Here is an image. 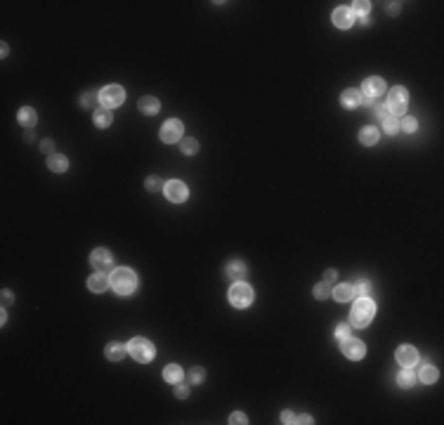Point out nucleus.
Returning <instances> with one entry per match:
<instances>
[{
  "instance_id": "f257e3e1",
  "label": "nucleus",
  "mask_w": 444,
  "mask_h": 425,
  "mask_svg": "<svg viewBox=\"0 0 444 425\" xmlns=\"http://www.w3.org/2000/svg\"><path fill=\"white\" fill-rule=\"evenodd\" d=\"M111 288H114L116 293H121V295H130V293L137 288V277H135V272L128 269V267L114 269V274H111Z\"/></svg>"
},
{
  "instance_id": "f03ea898",
  "label": "nucleus",
  "mask_w": 444,
  "mask_h": 425,
  "mask_svg": "<svg viewBox=\"0 0 444 425\" xmlns=\"http://www.w3.org/2000/svg\"><path fill=\"white\" fill-rule=\"evenodd\" d=\"M376 314V305L373 300L369 298H359L355 302V307H352V312H350V324L352 326H369V321L373 319Z\"/></svg>"
},
{
  "instance_id": "7ed1b4c3",
  "label": "nucleus",
  "mask_w": 444,
  "mask_h": 425,
  "mask_svg": "<svg viewBox=\"0 0 444 425\" xmlns=\"http://www.w3.org/2000/svg\"><path fill=\"white\" fill-rule=\"evenodd\" d=\"M407 102L409 95L404 88H392L388 95V102H385V114L388 116H402L407 111Z\"/></svg>"
},
{
  "instance_id": "20e7f679",
  "label": "nucleus",
  "mask_w": 444,
  "mask_h": 425,
  "mask_svg": "<svg viewBox=\"0 0 444 425\" xmlns=\"http://www.w3.org/2000/svg\"><path fill=\"white\" fill-rule=\"evenodd\" d=\"M128 352H130V357H132L135 361L147 364V361L154 359V345H151L149 340H144V338H132L130 345H128Z\"/></svg>"
},
{
  "instance_id": "39448f33",
  "label": "nucleus",
  "mask_w": 444,
  "mask_h": 425,
  "mask_svg": "<svg viewBox=\"0 0 444 425\" xmlns=\"http://www.w3.org/2000/svg\"><path fill=\"white\" fill-rule=\"evenodd\" d=\"M230 302L234 305V307H239V310L248 307L250 302H253V288H250L248 283L236 281L230 288Z\"/></svg>"
},
{
  "instance_id": "423d86ee",
  "label": "nucleus",
  "mask_w": 444,
  "mask_h": 425,
  "mask_svg": "<svg viewBox=\"0 0 444 425\" xmlns=\"http://www.w3.org/2000/svg\"><path fill=\"white\" fill-rule=\"evenodd\" d=\"M125 99V92L121 85H107V88L99 92V102H102V106H107V109H114V106L123 104Z\"/></svg>"
},
{
  "instance_id": "0eeeda50",
  "label": "nucleus",
  "mask_w": 444,
  "mask_h": 425,
  "mask_svg": "<svg viewBox=\"0 0 444 425\" xmlns=\"http://www.w3.org/2000/svg\"><path fill=\"white\" fill-rule=\"evenodd\" d=\"M340 350H343V354L347 357V359H362L364 354H366V347H364V343L362 340H357V338L347 336L345 340H340Z\"/></svg>"
},
{
  "instance_id": "6e6552de",
  "label": "nucleus",
  "mask_w": 444,
  "mask_h": 425,
  "mask_svg": "<svg viewBox=\"0 0 444 425\" xmlns=\"http://www.w3.org/2000/svg\"><path fill=\"white\" fill-rule=\"evenodd\" d=\"M90 265L95 267V269H99L102 274L111 269L114 265V258H111V253H109L107 248H97V250H92V255H90Z\"/></svg>"
},
{
  "instance_id": "1a4fd4ad",
  "label": "nucleus",
  "mask_w": 444,
  "mask_h": 425,
  "mask_svg": "<svg viewBox=\"0 0 444 425\" xmlns=\"http://www.w3.org/2000/svg\"><path fill=\"white\" fill-rule=\"evenodd\" d=\"M163 192H165V196L173 201V203H182L184 198H187V187H184V182H180V180H170L165 187H163Z\"/></svg>"
},
{
  "instance_id": "9d476101",
  "label": "nucleus",
  "mask_w": 444,
  "mask_h": 425,
  "mask_svg": "<svg viewBox=\"0 0 444 425\" xmlns=\"http://www.w3.org/2000/svg\"><path fill=\"white\" fill-rule=\"evenodd\" d=\"M397 364H402V369H413V364H418V352L411 345H402L395 354Z\"/></svg>"
},
{
  "instance_id": "9b49d317",
  "label": "nucleus",
  "mask_w": 444,
  "mask_h": 425,
  "mask_svg": "<svg viewBox=\"0 0 444 425\" xmlns=\"http://www.w3.org/2000/svg\"><path fill=\"white\" fill-rule=\"evenodd\" d=\"M182 137V123L180 121H165V125L161 128V140L165 142V144H173V142H178Z\"/></svg>"
},
{
  "instance_id": "f8f14e48",
  "label": "nucleus",
  "mask_w": 444,
  "mask_h": 425,
  "mask_svg": "<svg viewBox=\"0 0 444 425\" xmlns=\"http://www.w3.org/2000/svg\"><path fill=\"white\" fill-rule=\"evenodd\" d=\"M362 92H364L366 97L376 99V97H380V95L385 92V81H383V78H378V76H371V78H366V81H364Z\"/></svg>"
},
{
  "instance_id": "ddd939ff",
  "label": "nucleus",
  "mask_w": 444,
  "mask_h": 425,
  "mask_svg": "<svg viewBox=\"0 0 444 425\" xmlns=\"http://www.w3.org/2000/svg\"><path fill=\"white\" fill-rule=\"evenodd\" d=\"M331 19H333V24H336L338 29H350L355 24V15H352L350 7H338Z\"/></svg>"
},
{
  "instance_id": "4468645a",
  "label": "nucleus",
  "mask_w": 444,
  "mask_h": 425,
  "mask_svg": "<svg viewBox=\"0 0 444 425\" xmlns=\"http://www.w3.org/2000/svg\"><path fill=\"white\" fill-rule=\"evenodd\" d=\"M225 274H227V279H231V281H244V277H246V265L241 262V260H234V262H230L227 265V269H225Z\"/></svg>"
},
{
  "instance_id": "2eb2a0df",
  "label": "nucleus",
  "mask_w": 444,
  "mask_h": 425,
  "mask_svg": "<svg viewBox=\"0 0 444 425\" xmlns=\"http://www.w3.org/2000/svg\"><path fill=\"white\" fill-rule=\"evenodd\" d=\"M362 92L359 90H355V88H350V90H345L343 95H340V102H343V106H347V109H355V106H359L362 104Z\"/></svg>"
},
{
  "instance_id": "dca6fc26",
  "label": "nucleus",
  "mask_w": 444,
  "mask_h": 425,
  "mask_svg": "<svg viewBox=\"0 0 444 425\" xmlns=\"http://www.w3.org/2000/svg\"><path fill=\"white\" fill-rule=\"evenodd\" d=\"M88 288L92 291V293H102V291H107L109 288V279L99 272V274H92L88 279Z\"/></svg>"
},
{
  "instance_id": "f3484780",
  "label": "nucleus",
  "mask_w": 444,
  "mask_h": 425,
  "mask_svg": "<svg viewBox=\"0 0 444 425\" xmlns=\"http://www.w3.org/2000/svg\"><path fill=\"white\" fill-rule=\"evenodd\" d=\"M333 295H336L338 302H347L355 298V288L350 286V283H340V286H336V291H331Z\"/></svg>"
},
{
  "instance_id": "a211bd4d",
  "label": "nucleus",
  "mask_w": 444,
  "mask_h": 425,
  "mask_svg": "<svg viewBox=\"0 0 444 425\" xmlns=\"http://www.w3.org/2000/svg\"><path fill=\"white\" fill-rule=\"evenodd\" d=\"M48 168H50L52 173H64V170L69 168V161L64 159V156H59V154H50V156H48Z\"/></svg>"
},
{
  "instance_id": "6ab92c4d",
  "label": "nucleus",
  "mask_w": 444,
  "mask_h": 425,
  "mask_svg": "<svg viewBox=\"0 0 444 425\" xmlns=\"http://www.w3.org/2000/svg\"><path fill=\"white\" fill-rule=\"evenodd\" d=\"M111 121H114V116H111V109L102 106V109H97V111H95V125H97V128H109V125H111Z\"/></svg>"
},
{
  "instance_id": "aec40b11",
  "label": "nucleus",
  "mask_w": 444,
  "mask_h": 425,
  "mask_svg": "<svg viewBox=\"0 0 444 425\" xmlns=\"http://www.w3.org/2000/svg\"><path fill=\"white\" fill-rule=\"evenodd\" d=\"M137 106H140V111H142V114H147V116H154V114L159 111V99H154V97H142Z\"/></svg>"
},
{
  "instance_id": "412c9836",
  "label": "nucleus",
  "mask_w": 444,
  "mask_h": 425,
  "mask_svg": "<svg viewBox=\"0 0 444 425\" xmlns=\"http://www.w3.org/2000/svg\"><path fill=\"white\" fill-rule=\"evenodd\" d=\"M378 137H380V132H378L376 128H364V130L359 132V142H362V144H366V147L376 144V142H378Z\"/></svg>"
},
{
  "instance_id": "4be33fe9",
  "label": "nucleus",
  "mask_w": 444,
  "mask_h": 425,
  "mask_svg": "<svg viewBox=\"0 0 444 425\" xmlns=\"http://www.w3.org/2000/svg\"><path fill=\"white\" fill-rule=\"evenodd\" d=\"M19 123L26 125V128L36 125V111H33L31 106H24V109H19Z\"/></svg>"
},
{
  "instance_id": "5701e85b",
  "label": "nucleus",
  "mask_w": 444,
  "mask_h": 425,
  "mask_svg": "<svg viewBox=\"0 0 444 425\" xmlns=\"http://www.w3.org/2000/svg\"><path fill=\"white\" fill-rule=\"evenodd\" d=\"M104 354H107V359H111V361H121L123 354H125V347L123 345H118V343H111V345H107Z\"/></svg>"
},
{
  "instance_id": "b1692460",
  "label": "nucleus",
  "mask_w": 444,
  "mask_h": 425,
  "mask_svg": "<svg viewBox=\"0 0 444 425\" xmlns=\"http://www.w3.org/2000/svg\"><path fill=\"white\" fill-rule=\"evenodd\" d=\"M163 380H165V383H180V380H182V369H180L178 364H170V366L163 371Z\"/></svg>"
},
{
  "instance_id": "393cba45",
  "label": "nucleus",
  "mask_w": 444,
  "mask_h": 425,
  "mask_svg": "<svg viewBox=\"0 0 444 425\" xmlns=\"http://www.w3.org/2000/svg\"><path fill=\"white\" fill-rule=\"evenodd\" d=\"M437 376H440L437 369H435V366H430V364L421 366V371H418V378H421L423 383H428V385H430V383H435V380H437Z\"/></svg>"
},
{
  "instance_id": "a878e982",
  "label": "nucleus",
  "mask_w": 444,
  "mask_h": 425,
  "mask_svg": "<svg viewBox=\"0 0 444 425\" xmlns=\"http://www.w3.org/2000/svg\"><path fill=\"white\" fill-rule=\"evenodd\" d=\"M397 383H399L402 388H411V385L416 383V373L411 371V369H402L399 376H397Z\"/></svg>"
},
{
  "instance_id": "bb28decb",
  "label": "nucleus",
  "mask_w": 444,
  "mask_h": 425,
  "mask_svg": "<svg viewBox=\"0 0 444 425\" xmlns=\"http://www.w3.org/2000/svg\"><path fill=\"white\" fill-rule=\"evenodd\" d=\"M180 149H182L184 156H192V154L198 151V144H196V140H192V137H184V140L180 142Z\"/></svg>"
},
{
  "instance_id": "cd10ccee",
  "label": "nucleus",
  "mask_w": 444,
  "mask_h": 425,
  "mask_svg": "<svg viewBox=\"0 0 444 425\" xmlns=\"http://www.w3.org/2000/svg\"><path fill=\"white\" fill-rule=\"evenodd\" d=\"M383 130H385L388 135H395V132L399 130V121H397L395 116H385V118H383Z\"/></svg>"
},
{
  "instance_id": "c85d7f7f",
  "label": "nucleus",
  "mask_w": 444,
  "mask_h": 425,
  "mask_svg": "<svg viewBox=\"0 0 444 425\" xmlns=\"http://www.w3.org/2000/svg\"><path fill=\"white\" fill-rule=\"evenodd\" d=\"M329 295H331V286H329L326 281H324V283H317V286H314V298H319V300H326Z\"/></svg>"
},
{
  "instance_id": "c756f323",
  "label": "nucleus",
  "mask_w": 444,
  "mask_h": 425,
  "mask_svg": "<svg viewBox=\"0 0 444 425\" xmlns=\"http://www.w3.org/2000/svg\"><path fill=\"white\" fill-rule=\"evenodd\" d=\"M352 288H355V295H359V298H366V293L371 291V286H369V281H366V279H359V281H357Z\"/></svg>"
},
{
  "instance_id": "7c9ffc66",
  "label": "nucleus",
  "mask_w": 444,
  "mask_h": 425,
  "mask_svg": "<svg viewBox=\"0 0 444 425\" xmlns=\"http://www.w3.org/2000/svg\"><path fill=\"white\" fill-rule=\"evenodd\" d=\"M203 378H206L203 369H192V371L187 373V380H189L192 385H198V383H203Z\"/></svg>"
},
{
  "instance_id": "2f4dec72",
  "label": "nucleus",
  "mask_w": 444,
  "mask_h": 425,
  "mask_svg": "<svg viewBox=\"0 0 444 425\" xmlns=\"http://www.w3.org/2000/svg\"><path fill=\"white\" fill-rule=\"evenodd\" d=\"M399 128H402L404 132H413V130L418 128V123H416V118H411V116H404V118L399 121Z\"/></svg>"
},
{
  "instance_id": "473e14b6",
  "label": "nucleus",
  "mask_w": 444,
  "mask_h": 425,
  "mask_svg": "<svg viewBox=\"0 0 444 425\" xmlns=\"http://www.w3.org/2000/svg\"><path fill=\"white\" fill-rule=\"evenodd\" d=\"M369 109H371V116H376V118H380V121H383V118L388 116V114H385V104H378L376 99H373V104L369 106Z\"/></svg>"
},
{
  "instance_id": "72a5a7b5",
  "label": "nucleus",
  "mask_w": 444,
  "mask_h": 425,
  "mask_svg": "<svg viewBox=\"0 0 444 425\" xmlns=\"http://www.w3.org/2000/svg\"><path fill=\"white\" fill-rule=\"evenodd\" d=\"M369 7H371V5H369V2H366V0H359V2H355V7H352V15H362V17H366V15H369Z\"/></svg>"
},
{
  "instance_id": "f704fd0d",
  "label": "nucleus",
  "mask_w": 444,
  "mask_h": 425,
  "mask_svg": "<svg viewBox=\"0 0 444 425\" xmlns=\"http://www.w3.org/2000/svg\"><path fill=\"white\" fill-rule=\"evenodd\" d=\"M81 102H83V106H95L97 102H99V95L90 90V92H85V95H83V99H81Z\"/></svg>"
},
{
  "instance_id": "c9c22d12",
  "label": "nucleus",
  "mask_w": 444,
  "mask_h": 425,
  "mask_svg": "<svg viewBox=\"0 0 444 425\" xmlns=\"http://www.w3.org/2000/svg\"><path fill=\"white\" fill-rule=\"evenodd\" d=\"M347 336H350V326H347V324H338L336 326V340L340 343V340H345Z\"/></svg>"
},
{
  "instance_id": "e433bc0d",
  "label": "nucleus",
  "mask_w": 444,
  "mask_h": 425,
  "mask_svg": "<svg viewBox=\"0 0 444 425\" xmlns=\"http://www.w3.org/2000/svg\"><path fill=\"white\" fill-rule=\"evenodd\" d=\"M230 423H234V425H244V423H248V421H246V416H244V413H239V411H236V413H231L230 416Z\"/></svg>"
},
{
  "instance_id": "4c0bfd02",
  "label": "nucleus",
  "mask_w": 444,
  "mask_h": 425,
  "mask_svg": "<svg viewBox=\"0 0 444 425\" xmlns=\"http://www.w3.org/2000/svg\"><path fill=\"white\" fill-rule=\"evenodd\" d=\"M281 423H286V425L296 423V416H293V411H284V413H281Z\"/></svg>"
},
{
  "instance_id": "58836bf2",
  "label": "nucleus",
  "mask_w": 444,
  "mask_h": 425,
  "mask_svg": "<svg viewBox=\"0 0 444 425\" xmlns=\"http://www.w3.org/2000/svg\"><path fill=\"white\" fill-rule=\"evenodd\" d=\"M324 281H326V283H333V281H336V269H329V272L324 274Z\"/></svg>"
},
{
  "instance_id": "ea45409f",
  "label": "nucleus",
  "mask_w": 444,
  "mask_h": 425,
  "mask_svg": "<svg viewBox=\"0 0 444 425\" xmlns=\"http://www.w3.org/2000/svg\"><path fill=\"white\" fill-rule=\"evenodd\" d=\"M399 12V2H388V15H397Z\"/></svg>"
},
{
  "instance_id": "a19ab883",
  "label": "nucleus",
  "mask_w": 444,
  "mask_h": 425,
  "mask_svg": "<svg viewBox=\"0 0 444 425\" xmlns=\"http://www.w3.org/2000/svg\"><path fill=\"white\" fill-rule=\"evenodd\" d=\"M175 394H178L180 399H184V397H187V394H189V390L184 388V385H180V388H178V390H175Z\"/></svg>"
},
{
  "instance_id": "79ce46f5",
  "label": "nucleus",
  "mask_w": 444,
  "mask_h": 425,
  "mask_svg": "<svg viewBox=\"0 0 444 425\" xmlns=\"http://www.w3.org/2000/svg\"><path fill=\"white\" fill-rule=\"evenodd\" d=\"M296 423H302V425H307V423H312V418L307 416V413H302V416H298L296 418Z\"/></svg>"
},
{
  "instance_id": "37998d69",
  "label": "nucleus",
  "mask_w": 444,
  "mask_h": 425,
  "mask_svg": "<svg viewBox=\"0 0 444 425\" xmlns=\"http://www.w3.org/2000/svg\"><path fill=\"white\" fill-rule=\"evenodd\" d=\"M147 187H149V189H161V182L159 180H149V182H147Z\"/></svg>"
},
{
  "instance_id": "c03bdc74",
  "label": "nucleus",
  "mask_w": 444,
  "mask_h": 425,
  "mask_svg": "<svg viewBox=\"0 0 444 425\" xmlns=\"http://www.w3.org/2000/svg\"><path fill=\"white\" fill-rule=\"evenodd\" d=\"M40 147H43V151H45V154H52V142H43Z\"/></svg>"
},
{
  "instance_id": "a18cd8bd",
  "label": "nucleus",
  "mask_w": 444,
  "mask_h": 425,
  "mask_svg": "<svg viewBox=\"0 0 444 425\" xmlns=\"http://www.w3.org/2000/svg\"><path fill=\"white\" fill-rule=\"evenodd\" d=\"M12 300V295H10V293H2V302H5V305H7V302Z\"/></svg>"
}]
</instances>
